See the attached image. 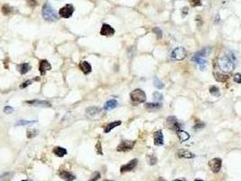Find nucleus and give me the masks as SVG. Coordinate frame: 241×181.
Here are the masks:
<instances>
[{"mask_svg": "<svg viewBox=\"0 0 241 181\" xmlns=\"http://www.w3.org/2000/svg\"><path fill=\"white\" fill-rule=\"evenodd\" d=\"M217 64H218L219 70H221L223 73H230L234 69L233 60L228 55L220 57L217 61Z\"/></svg>", "mask_w": 241, "mask_h": 181, "instance_id": "1", "label": "nucleus"}, {"mask_svg": "<svg viewBox=\"0 0 241 181\" xmlns=\"http://www.w3.org/2000/svg\"><path fill=\"white\" fill-rule=\"evenodd\" d=\"M42 17L46 21L54 22V21L58 20V15H57L56 11L48 2H46L42 6Z\"/></svg>", "mask_w": 241, "mask_h": 181, "instance_id": "2", "label": "nucleus"}, {"mask_svg": "<svg viewBox=\"0 0 241 181\" xmlns=\"http://www.w3.org/2000/svg\"><path fill=\"white\" fill-rule=\"evenodd\" d=\"M130 99L134 103H143L146 100V94L143 90L136 89L130 93Z\"/></svg>", "mask_w": 241, "mask_h": 181, "instance_id": "3", "label": "nucleus"}, {"mask_svg": "<svg viewBox=\"0 0 241 181\" xmlns=\"http://www.w3.org/2000/svg\"><path fill=\"white\" fill-rule=\"evenodd\" d=\"M74 12V7L71 4H67L59 10V16L62 18H70Z\"/></svg>", "mask_w": 241, "mask_h": 181, "instance_id": "4", "label": "nucleus"}, {"mask_svg": "<svg viewBox=\"0 0 241 181\" xmlns=\"http://www.w3.org/2000/svg\"><path fill=\"white\" fill-rule=\"evenodd\" d=\"M187 56V52L183 47H177L172 52V58L175 61L183 60Z\"/></svg>", "mask_w": 241, "mask_h": 181, "instance_id": "5", "label": "nucleus"}, {"mask_svg": "<svg viewBox=\"0 0 241 181\" xmlns=\"http://www.w3.org/2000/svg\"><path fill=\"white\" fill-rule=\"evenodd\" d=\"M136 141H122L120 144L118 146L117 150L118 151H127V150H131L134 149L135 145H136Z\"/></svg>", "mask_w": 241, "mask_h": 181, "instance_id": "6", "label": "nucleus"}, {"mask_svg": "<svg viewBox=\"0 0 241 181\" xmlns=\"http://www.w3.org/2000/svg\"><path fill=\"white\" fill-rule=\"evenodd\" d=\"M86 115L89 119H99L101 116V111L98 107H89L86 110Z\"/></svg>", "mask_w": 241, "mask_h": 181, "instance_id": "7", "label": "nucleus"}, {"mask_svg": "<svg viewBox=\"0 0 241 181\" xmlns=\"http://www.w3.org/2000/svg\"><path fill=\"white\" fill-rule=\"evenodd\" d=\"M221 164H222V161L219 158H215L209 161V166L213 173H218L221 170Z\"/></svg>", "mask_w": 241, "mask_h": 181, "instance_id": "8", "label": "nucleus"}, {"mask_svg": "<svg viewBox=\"0 0 241 181\" xmlns=\"http://www.w3.org/2000/svg\"><path fill=\"white\" fill-rule=\"evenodd\" d=\"M166 124H167V126H168L170 129L175 130L176 132L179 131V130H181V124L178 122V121L176 120L175 117H169V118L166 120Z\"/></svg>", "mask_w": 241, "mask_h": 181, "instance_id": "9", "label": "nucleus"}, {"mask_svg": "<svg viewBox=\"0 0 241 181\" xmlns=\"http://www.w3.org/2000/svg\"><path fill=\"white\" fill-rule=\"evenodd\" d=\"M100 34L104 36H111L115 34V29L108 24H103Z\"/></svg>", "mask_w": 241, "mask_h": 181, "instance_id": "10", "label": "nucleus"}, {"mask_svg": "<svg viewBox=\"0 0 241 181\" xmlns=\"http://www.w3.org/2000/svg\"><path fill=\"white\" fill-rule=\"evenodd\" d=\"M137 163H138V160H137V159H134V160H130L127 164H126V165H124V166L121 167L120 172L121 173H125V172H128V171L133 170V169L137 167Z\"/></svg>", "mask_w": 241, "mask_h": 181, "instance_id": "11", "label": "nucleus"}, {"mask_svg": "<svg viewBox=\"0 0 241 181\" xmlns=\"http://www.w3.org/2000/svg\"><path fill=\"white\" fill-rule=\"evenodd\" d=\"M214 78L217 81H220V82H225L226 81L228 80L229 76L228 74H226V73H223L221 72V70L219 71H214Z\"/></svg>", "mask_w": 241, "mask_h": 181, "instance_id": "12", "label": "nucleus"}, {"mask_svg": "<svg viewBox=\"0 0 241 181\" xmlns=\"http://www.w3.org/2000/svg\"><path fill=\"white\" fill-rule=\"evenodd\" d=\"M52 69V65L51 63L48 62L47 60H42L40 62V64H39V71H40L41 74L42 75H44L45 73L47 71H50Z\"/></svg>", "mask_w": 241, "mask_h": 181, "instance_id": "13", "label": "nucleus"}, {"mask_svg": "<svg viewBox=\"0 0 241 181\" xmlns=\"http://www.w3.org/2000/svg\"><path fill=\"white\" fill-rule=\"evenodd\" d=\"M59 176L65 181H74L76 179L75 175H73L72 173L66 171V170H60L59 172Z\"/></svg>", "mask_w": 241, "mask_h": 181, "instance_id": "14", "label": "nucleus"}, {"mask_svg": "<svg viewBox=\"0 0 241 181\" xmlns=\"http://www.w3.org/2000/svg\"><path fill=\"white\" fill-rule=\"evenodd\" d=\"M79 68L80 70L84 74H89L91 73V65L87 62V61H82L80 62V64H79Z\"/></svg>", "mask_w": 241, "mask_h": 181, "instance_id": "15", "label": "nucleus"}, {"mask_svg": "<svg viewBox=\"0 0 241 181\" xmlns=\"http://www.w3.org/2000/svg\"><path fill=\"white\" fill-rule=\"evenodd\" d=\"M154 141H155V144L156 146H161L163 144V135H162V130H157L156 132H155Z\"/></svg>", "mask_w": 241, "mask_h": 181, "instance_id": "16", "label": "nucleus"}, {"mask_svg": "<svg viewBox=\"0 0 241 181\" xmlns=\"http://www.w3.org/2000/svg\"><path fill=\"white\" fill-rule=\"evenodd\" d=\"M28 104H32L35 106H40V107H52V104L49 101H39V100H34V101H27Z\"/></svg>", "mask_w": 241, "mask_h": 181, "instance_id": "17", "label": "nucleus"}, {"mask_svg": "<svg viewBox=\"0 0 241 181\" xmlns=\"http://www.w3.org/2000/svg\"><path fill=\"white\" fill-rule=\"evenodd\" d=\"M121 122L120 121H113V122H110L109 124H108L106 127H105V129H104V132L105 133H108V132H110L113 129H115L116 127H119V125H121Z\"/></svg>", "mask_w": 241, "mask_h": 181, "instance_id": "18", "label": "nucleus"}, {"mask_svg": "<svg viewBox=\"0 0 241 181\" xmlns=\"http://www.w3.org/2000/svg\"><path fill=\"white\" fill-rule=\"evenodd\" d=\"M211 52V49L209 48V47H206V48H203L202 50L197 52L195 55H194V57H200V58H204L206 56H208Z\"/></svg>", "mask_w": 241, "mask_h": 181, "instance_id": "19", "label": "nucleus"}, {"mask_svg": "<svg viewBox=\"0 0 241 181\" xmlns=\"http://www.w3.org/2000/svg\"><path fill=\"white\" fill-rule=\"evenodd\" d=\"M117 106H118V101L114 100V99H112V100H109V101H108L105 103L104 110L105 111H110V110L115 109Z\"/></svg>", "mask_w": 241, "mask_h": 181, "instance_id": "20", "label": "nucleus"}, {"mask_svg": "<svg viewBox=\"0 0 241 181\" xmlns=\"http://www.w3.org/2000/svg\"><path fill=\"white\" fill-rule=\"evenodd\" d=\"M177 156L179 158H184V159H193L195 157V155L193 153H192L188 150H183V149L178 151Z\"/></svg>", "mask_w": 241, "mask_h": 181, "instance_id": "21", "label": "nucleus"}, {"mask_svg": "<svg viewBox=\"0 0 241 181\" xmlns=\"http://www.w3.org/2000/svg\"><path fill=\"white\" fill-rule=\"evenodd\" d=\"M17 68H18V71L20 72L21 74H25L31 70V65L27 62H24V63H22L20 65H18Z\"/></svg>", "mask_w": 241, "mask_h": 181, "instance_id": "22", "label": "nucleus"}, {"mask_svg": "<svg viewBox=\"0 0 241 181\" xmlns=\"http://www.w3.org/2000/svg\"><path fill=\"white\" fill-rule=\"evenodd\" d=\"M53 153H54L57 157L61 158V157H63V156H65V155L67 154V150H66V149H64V148H62V147H55V148L53 149Z\"/></svg>", "mask_w": 241, "mask_h": 181, "instance_id": "23", "label": "nucleus"}, {"mask_svg": "<svg viewBox=\"0 0 241 181\" xmlns=\"http://www.w3.org/2000/svg\"><path fill=\"white\" fill-rule=\"evenodd\" d=\"M192 60L193 61V62H197V63L200 65V67H201V70H205V68H206V65H207V61L205 60L204 58L194 57V56H193Z\"/></svg>", "mask_w": 241, "mask_h": 181, "instance_id": "24", "label": "nucleus"}, {"mask_svg": "<svg viewBox=\"0 0 241 181\" xmlns=\"http://www.w3.org/2000/svg\"><path fill=\"white\" fill-rule=\"evenodd\" d=\"M176 133H177V136H178L179 140L181 141H186L190 139V135H189L186 131H184V130H181L177 131Z\"/></svg>", "mask_w": 241, "mask_h": 181, "instance_id": "25", "label": "nucleus"}, {"mask_svg": "<svg viewBox=\"0 0 241 181\" xmlns=\"http://www.w3.org/2000/svg\"><path fill=\"white\" fill-rule=\"evenodd\" d=\"M145 107L148 110L154 111V110H158V109L162 108V104L159 103V102H157V103H146Z\"/></svg>", "mask_w": 241, "mask_h": 181, "instance_id": "26", "label": "nucleus"}, {"mask_svg": "<svg viewBox=\"0 0 241 181\" xmlns=\"http://www.w3.org/2000/svg\"><path fill=\"white\" fill-rule=\"evenodd\" d=\"M210 94H212L213 96L215 97H219L221 95V92H220V89L217 87V86H211L210 88Z\"/></svg>", "mask_w": 241, "mask_h": 181, "instance_id": "27", "label": "nucleus"}, {"mask_svg": "<svg viewBox=\"0 0 241 181\" xmlns=\"http://www.w3.org/2000/svg\"><path fill=\"white\" fill-rule=\"evenodd\" d=\"M11 12H12V8H11V6H10L9 5L5 4V5H4V6H2V13H3L5 16L9 15Z\"/></svg>", "mask_w": 241, "mask_h": 181, "instance_id": "28", "label": "nucleus"}, {"mask_svg": "<svg viewBox=\"0 0 241 181\" xmlns=\"http://www.w3.org/2000/svg\"><path fill=\"white\" fill-rule=\"evenodd\" d=\"M38 130H27V138L28 139H33V138H35V136H37L38 135Z\"/></svg>", "mask_w": 241, "mask_h": 181, "instance_id": "29", "label": "nucleus"}, {"mask_svg": "<svg viewBox=\"0 0 241 181\" xmlns=\"http://www.w3.org/2000/svg\"><path fill=\"white\" fill-rule=\"evenodd\" d=\"M154 83H155V86L157 88V89H162L163 87H164V84L162 83V81H160L158 78H155V81H154Z\"/></svg>", "mask_w": 241, "mask_h": 181, "instance_id": "30", "label": "nucleus"}, {"mask_svg": "<svg viewBox=\"0 0 241 181\" xmlns=\"http://www.w3.org/2000/svg\"><path fill=\"white\" fill-rule=\"evenodd\" d=\"M36 122V121H25V120H21V121H19L17 123H16V125L17 126H25V125H29V124H31V123H35Z\"/></svg>", "mask_w": 241, "mask_h": 181, "instance_id": "31", "label": "nucleus"}, {"mask_svg": "<svg viewBox=\"0 0 241 181\" xmlns=\"http://www.w3.org/2000/svg\"><path fill=\"white\" fill-rule=\"evenodd\" d=\"M153 32L156 35L157 39H161V38H162V30H161L159 27H155V28L153 29Z\"/></svg>", "mask_w": 241, "mask_h": 181, "instance_id": "32", "label": "nucleus"}, {"mask_svg": "<svg viewBox=\"0 0 241 181\" xmlns=\"http://www.w3.org/2000/svg\"><path fill=\"white\" fill-rule=\"evenodd\" d=\"M96 151H97V154H99V155H103V152H102V146H101V143L100 141H98L97 142V144H96Z\"/></svg>", "mask_w": 241, "mask_h": 181, "instance_id": "33", "label": "nucleus"}, {"mask_svg": "<svg viewBox=\"0 0 241 181\" xmlns=\"http://www.w3.org/2000/svg\"><path fill=\"white\" fill-rule=\"evenodd\" d=\"M154 98H155V101L159 102V101H162V98H163V97H162V95L159 92H154Z\"/></svg>", "mask_w": 241, "mask_h": 181, "instance_id": "34", "label": "nucleus"}, {"mask_svg": "<svg viewBox=\"0 0 241 181\" xmlns=\"http://www.w3.org/2000/svg\"><path fill=\"white\" fill-rule=\"evenodd\" d=\"M148 161H149V164L150 165H155L156 162H157V159L155 158V155H151L148 157Z\"/></svg>", "mask_w": 241, "mask_h": 181, "instance_id": "35", "label": "nucleus"}, {"mask_svg": "<svg viewBox=\"0 0 241 181\" xmlns=\"http://www.w3.org/2000/svg\"><path fill=\"white\" fill-rule=\"evenodd\" d=\"M190 3L192 6H201V0H190Z\"/></svg>", "mask_w": 241, "mask_h": 181, "instance_id": "36", "label": "nucleus"}, {"mask_svg": "<svg viewBox=\"0 0 241 181\" xmlns=\"http://www.w3.org/2000/svg\"><path fill=\"white\" fill-rule=\"evenodd\" d=\"M13 111H14V109L12 107H10V106H6V107L4 108V112L6 113V114H10Z\"/></svg>", "mask_w": 241, "mask_h": 181, "instance_id": "37", "label": "nucleus"}, {"mask_svg": "<svg viewBox=\"0 0 241 181\" xmlns=\"http://www.w3.org/2000/svg\"><path fill=\"white\" fill-rule=\"evenodd\" d=\"M233 80L238 83H241V74H236L233 77Z\"/></svg>", "mask_w": 241, "mask_h": 181, "instance_id": "38", "label": "nucleus"}, {"mask_svg": "<svg viewBox=\"0 0 241 181\" xmlns=\"http://www.w3.org/2000/svg\"><path fill=\"white\" fill-rule=\"evenodd\" d=\"M204 126H205V124L203 122H198L197 124H195L193 126V129L194 130H201L202 128H204Z\"/></svg>", "mask_w": 241, "mask_h": 181, "instance_id": "39", "label": "nucleus"}, {"mask_svg": "<svg viewBox=\"0 0 241 181\" xmlns=\"http://www.w3.org/2000/svg\"><path fill=\"white\" fill-rule=\"evenodd\" d=\"M32 82H33V81L32 80H28V81H25L24 83H22L20 85V88L21 89H24V88H25V87H27L28 85H30V84H32Z\"/></svg>", "mask_w": 241, "mask_h": 181, "instance_id": "40", "label": "nucleus"}, {"mask_svg": "<svg viewBox=\"0 0 241 181\" xmlns=\"http://www.w3.org/2000/svg\"><path fill=\"white\" fill-rule=\"evenodd\" d=\"M27 4L30 6H37V0H26Z\"/></svg>", "mask_w": 241, "mask_h": 181, "instance_id": "41", "label": "nucleus"}, {"mask_svg": "<svg viewBox=\"0 0 241 181\" xmlns=\"http://www.w3.org/2000/svg\"><path fill=\"white\" fill-rule=\"evenodd\" d=\"M100 174L99 172H97V173H96V176H95L93 179H91L90 181H98L100 179Z\"/></svg>", "mask_w": 241, "mask_h": 181, "instance_id": "42", "label": "nucleus"}, {"mask_svg": "<svg viewBox=\"0 0 241 181\" xmlns=\"http://www.w3.org/2000/svg\"><path fill=\"white\" fill-rule=\"evenodd\" d=\"M182 11H183V12H182V15H183V16H185V15H186V14L188 13V7H187V6L183 7Z\"/></svg>", "mask_w": 241, "mask_h": 181, "instance_id": "43", "label": "nucleus"}, {"mask_svg": "<svg viewBox=\"0 0 241 181\" xmlns=\"http://www.w3.org/2000/svg\"><path fill=\"white\" fill-rule=\"evenodd\" d=\"M173 181H185V180H181V179H175V180Z\"/></svg>", "mask_w": 241, "mask_h": 181, "instance_id": "44", "label": "nucleus"}, {"mask_svg": "<svg viewBox=\"0 0 241 181\" xmlns=\"http://www.w3.org/2000/svg\"><path fill=\"white\" fill-rule=\"evenodd\" d=\"M194 181H203V180H202V179H195Z\"/></svg>", "mask_w": 241, "mask_h": 181, "instance_id": "45", "label": "nucleus"}, {"mask_svg": "<svg viewBox=\"0 0 241 181\" xmlns=\"http://www.w3.org/2000/svg\"><path fill=\"white\" fill-rule=\"evenodd\" d=\"M103 181H112V180H108V179H105V180H103Z\"/></svg>", "mask_w": 241, "mask_h": 181, "instance_id": "46", "label": "nucleus"}, {"mask_svg": "<svg viewBox=\"0 0 241 181\" xmlns=\"http://www.w3.org/2000/svg\"><path fill=\"white\" fill-rule=\"evenodd\" d=\"M22 181H28V180H22Z\"/></svg>", "mask_w": 241, "mask_h": 181, "instance_id": "47", "label": "nucleus"}, {"mask_svg": "<svg viewBox=\"0 0 241 181\" xmlns=\"http://www.w3.org/2000/svg\"><path fill=\"white\" fill-rule=\"evenodd\" d=\"M162 181H164V180H162Z\"/></svg>", "mask_w": 241, "mask_h": 181, "instance_id": "48", "label": "nucleus"}]
</instances>
